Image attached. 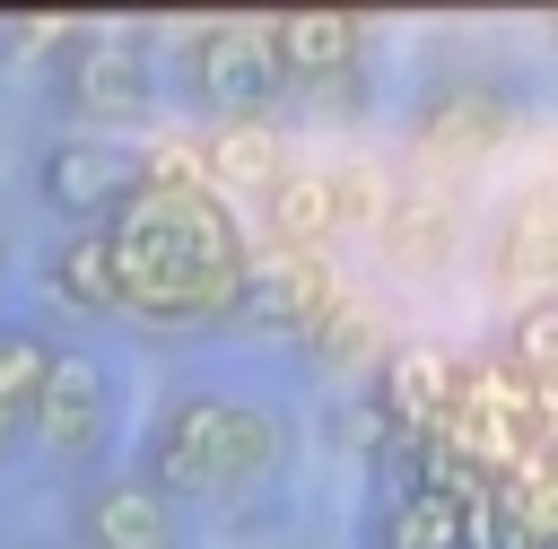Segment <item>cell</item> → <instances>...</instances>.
<instances>
[{"label": "cell", "instance_id": "cell-1", "mask_svg": "<svg viewBox=\"0 0 558 549\" xmlns=\"http://www.w3.org/2000/svg\"><path fill=\"white\" fill-rule=\"evenodd\" d=\"M113 261H122V314L148 331L235 322L262 279V253L244 244L218 183H140V200L113 218Z\"/></svg>", "mask_w": 558, "mask_h": 549}, {"label": "cell", "instance_id": "cell-2", "mask_svg": "<svg viewBox=\"0 0 558 549\" xmlns=\"http://www.w3.org/2000/svg\"><path fill=\"white\" fill-rule=\"evenodd\" d=\"M131 471L157 479L174 505H209L227 523H253V514H270V497H288L296 418L262 392H235V383H183L157 401Z\"/></svg>", "mask_w": 558, "mask_h": 549}, {"label": "cell", "instance_id": "cell-3", "mask_svg": "<svg viewBox=\"0 0 558 549\" xmlns=\"http://www.w3.org/2000/svg\"><path fill=\"white\" fill-rule=\"evenodd\" d=\"M157 52H174V78L218 122H270L288 96L279 17H218V26H157Z\"/></svg>", "mask_w": 558, "mask_h": 549}, {"label": "cell", "instance_id": "cell-4", "mask_svg": "<svg viewBox=\"0 0 558 549\" xmlns=\"http://www.w3.org/2000/svg\"><path fill=\"white\" fill-rule=\"evenodd\" d=\"M52 96H61V113L78 131H105L113 139L157 96V35H140V26H87L78 52L52 70Z\"/></svg>", "mask_w": 558, "mask_h": 549}, {"label": "cell", "instance_id": "cell-5", "mask_svg": "<svg viewBox=\"0 0 558 549\" xmlns=\"http://www.w3.org/2000/svg\"><path fill=\"white\" fill-rule=\"evenodd\" d=\"M140 183H148V148L105 139V131H61L35 157V200L61 227H113L140 200Z\"/></svg>", "mask_w": 558, "mask_h": 549}, {"label": "cell", "instance_id": "cell-6", "mask_svg": "<svg viewBox=\"0 0 558 549\" xmlns=\"http://www.w3.org/2000/svg\"><path fill=\"white\" fill-rule=\"evenodd\" d=\"M26 436L44 444V462H52V471L105 479L96 462H105V453H113V436H122V392H113V366H105L96 349H61V366H52V383H44L35 418H26Z\"/></svg>", "mask_w": 558, "mask_h": 549}, {"label": "cell", "instance_id": "cell-7", "mask_svg": "<svg viewBox=\"0 0 558 549\" xmlns=\"http://www.w3.org/2000/svg\"><path fill=\"white\" fill-rule=\"evenodd\" d=\"M357 549H471L462 540V497L427 488V471H418V436L392 462H375V505H366Z\"/></svg>", "mask_w": 558, "mask_h": 549}, {"label": "cell", "instance_id": "cell-8", "mask_svg": "<svg viewBox=\"0 0 558 549\" xmlns=\"http://www.w3.org/2000/svg\"><path fill=\"white\" fill-rule=\"evenodd\" d=\"M70 532H78V549H183V505L140 471H105L78 488Z\"/></svg>", "mask_w": 558, "mask_h": 549}, {"label": "cell", "instance_id": "cell-9", "mask_svg": "<svg viewBox=\"0 0 558 549\" xmlns=\"http://www.w3.org/2000/svg\"><path fill=\"white\" fill-rule=\"evenodd\" d=\"M514 122H523V96L506 78H445V87L418 96L410 139L436 148V157H488V148L514 139Z\"/></svg>", "mask_w": 558, "mask_h": 549}, {"label": "cell", "instance_id": "cell-10", "mask_svg": "<svg viewBox=\"0 0 558 549\" xmlns=\"http://www.w3.org/2000/svg\"><path fill=\"white\" fill-rule=\"evenodd\" d=\"M366 44H375V26L366 17H349V9H288L279 17V61H288V87H340V78H357L366 70Z\"/></svg>", "mask_w": 558, "mask_h": 549}, {"label": "cell", "instance_id": "cell-11", "mask_svg": "<svg viewBox=\"0 0 558 549\" xmlns=\"http://www.w3.org/2000/svg\"><path fill=\"white\" fill-rule=\"evenodd\" d=\"M488 261H497V279L523 305L558 296V183H532V192L506 200V227H497V253Z\"/></svg>", "mask_w": 558, "mask_h": 549}, {"label": "cell", "instance_id": "cell-12", "mask_svg": "<svg viewBox=\"0 0 558 549\" xmlns=\"http://www.w3.org/2000/svg\"><path fill=\"white\" fill-rule=\"evenodd\" d=\"M44 296L61 314H122V261H113V227H61V244L44 253Z\"/></svg>", "mask_w": 558, "mask_h": 549}, {"label": "cell", "instance_id": "cell-13", "mask_svg": "<svg viewBox=\"0 0 558 549\" xmlns=\"http://www.w3.org/2000/svg\"><path fill=\"white\" fill-rule=\"evenodd\" d=\"M201 157H209V183H218V192H262V200H270V192L288 183V166H279V157H288V148H279V122H209V148H201Z\"/></svg>", "mask_w": 558, "mask_h": 549}, {"label": "cell", "instance_id": "cell-14", "mask_svg": "<svg viewBox=\"0 0 558 549\" xmlns=\"http://www.w3.org/2000/svg\"><path fill=\"white\" fill-rule=\"evenodd\" d=\"M262 218H270V235H279L288 253H323V235H340V174L288 166V183L262 200Z\"/></svg>", "mask_w": 558, "mask_h": 549}, {"label": "cell", "instance_id": "cell-15", "mask_svg": "<svg viewBox=\"0 0 558 549\" xmlns=\"http://www.w3.org/2000/svg\"><path fill=\"white\" fill-rule=\"evenodd\" d=\"M52 366H61V340H52L44 322H0V418H9V427L35 418Z\"/></svg>", "mask_w": 558, "mask_h": 549}, {"label": "cell", "instance_id": "cell-16", "mask_svg": "<svg viewBox=\"0 0 558 549\" xmlns=\"http://www.w3.org/2000/svg\"><path fill=\"white\" fill-rule=\"evenodd\" d=\"M506 357H514L532 383H558V296L514 305V322H506Z\"/></svg>", "mask_w": 558, "mask_h": 549}, {"label": "cell", "instance_id": "cell-17", "mask_svg": "<svg viewBox=\"0 0 558 549\" xmlns=\"http://www.w3.org/2000/svg\"><path fill=\"white\" fill-rule=\"evenodd\" d=\"M445 235H453V209L445 200H392V218H384V244L401 253V261H436L445 253Z\"/></svg>", "mask_w": 558, "mask_h": 549}, {"label": "cell", "instance_id": "cell-18", "mask_svg": "<svg viewBox=\"0 0 558 549\" xmlns=\"http://www.w3.org/2000/svg\"><path fill=\"white\" fill-rule=\"evenodd\" d=\"M392 200H401V192H392L384 166H349V174H340V227H375V235H384Z\"/></svg>", "mask_w": 558, "mask_h": 549}, {"label": "cell", "instance_id": "cell-19", "mask_svg": "<svg viewBox=\"0 0 558 549\" xmlns=\"http://www.w3.org/2000/svg\"><path fill=\"white\" fill-rule=\"evenodd\" d=\"M17 436H26V427H9V418H0V462H9V444H17Z\"/></svg>", "mask_w": 558, "mask_h": 549}, {"label": "cell", "instance_id": "cell-20", "mask_svg": "<svg viewBox=\"0 0 558 549\" xmlns=\"http://www.w3.org/2000/svg\"><path fill=\"white\" fill-rule=\"evenodd\" d=\"M9 44H17V26H9V17H0V52H9Z\"/></svg>", "mask_w": 558, "mask_h": 549}, {"label": "cell", "instance_id": "cell-21", "mask_svg": "<svg viewBox=\"0 0 558 549\" xmlns=\"http://www.w3.org/2000/svg\"><path fill=\"white\" fill-rule=\"evenodd\" d=\"M0 288H9V244H0Z\"/></svg>", "mask_w": 558, "mask_h": 549}, {"label": "cell", "instance_id": "cell-22", "mask_svg": "<svg viewBox=\"0 0 558 549\" xmlns=\"http://www.w3.org/2000/svg\"><path fill=\"white\" fill-rule=\"evenodd\" d=\"M549 44H558V17H549Z\"/></svg>", "mask_w": 558, "mask_h": 549}]
</instances>
